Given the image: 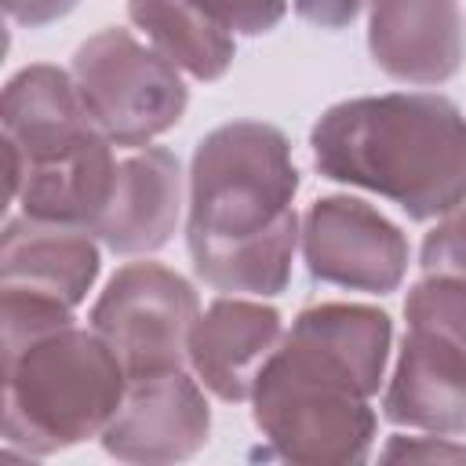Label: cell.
<instances>
[{
	"instance_id": "6da1fadb",
	"label": "cell",
	"mask_w": 466,
	"mask_h": 466,
	"mask_svg": "<svg viewBox=\"0 0 466 466\" xmlns=\"http://www.w3.org/2000/svg\"><path fill=\"white\" fill-rule=\"evenodd\" d=\"M393 324L375 306H306L251 386V415L288 462H364L375 441Z\"/></svg>"
},
{
	"instance_id": "7a4b0ae2",
	"label": "cell",
	"mask_w": 466,
	"mask_h": 466,
	"mask_svg": "<svg viewBox=\"0 0 466 466\" xmlns=\"http://www.w3.org/2000/svg\"><path fill=\"white\" fill-rule=\"evenodd\" d=\"M299 171L280 127L229 120L200 138L189 164L186 248L215 291L269 299L291 280L299 248Z\"/></svg>"
},
{
	"instance_id": "3957f363",
	"label": "cell",
	"mask_w": 466,
	"mask_h": 466,
	"mask_svg": "<svg viewBox=\"0 0 466 466\" xmlns=\"http://www.w3.org/2000/svg\"><path fill=\"white\" fill-rule=\"evenodd\" d=\"M324 178L371 189L408 218L430 222L466 204V116L430 91L346 98L309 131Z\"/></svg>"
},
{
	"instance_id": "277c9868",
	"label": "cell",
	"mask_w": 466,
	"mask_h": 466,
	"mask_svg": "<svg viewBox=\"0 0 466 466\" xmlns=\"http://www.w3.org/2000/svg\"><path fill=\"white\" fill-rule=\"evenodd\" d=\"M124 393L127 371L95 328L62 324L4 342V448L44 459L102 437Z\"/></svg>"
},
{
	"instance_id": "5b68a950",
	"label": "cell",
	"mask_w": 466,
	"mask_h": 466,
	"mask_svg": "<svg viewBox=\"0 0 466 466\" xmlns=\"http://www.w3.org/2000/svg\"><path fill=\"white\" fill-rule=\"evenodd\" d=\"M73 80L102 135L124 149L149 146L171 131L189 106L178 66L116 25L76 47Z\"/></svg>"
},
{
	"instance_id": "8992f818",
	"label": "cell",
	"mask_w": 466,
	"mask_h": 466,
	"mask_svg": "<svg viewBox=\"0 0 466 466\" xmlns=\"http://www.w3.org/2000/svg\"><path fill=\"white\" fill-rule=\"evenodd\" d=\"M197 317L200 302L193 284L160 262L120 266L91 306V328L116 350L127 379L189 364V331Z\"/></svg>"
},
{
	"instance_id": "52a82bcc",
	"label": "cell",
	"mask_w": 466,
	"mask_h": 466,
	"mask_svg": "<svg viewBox=\"0 0 466 466\" xmlns=\"http://www.w3.org/2000/svg\"><path fill=\"white\" fill-rule=\"evenodd\" d=\"M302 258L313 280L346 291L390 295L408 273V237L357 197H320L302 218Z\"/></svg>"
},
{
	"instance_id": "ba28073f",
	"label": "cell",
	"mask_w": 466,
	"mask_h": 466,
	"mask_svg": "<svg viewBox=\"0 0 466 466\" xmlns=\"http://www.w3.org/2000/svg\"><path fill=\"white\" fill-rule=\"evenodd\" d=\"M102 269L95 233L80 226L11 218L0 237V306L73 320Z\"/></svg>"
},
{
	"instance_id": "9c48e42d",
	"label": "cell",
	"mask_w": 466,
	"mask_h": 466,
	"mask_svg": "<svg viewBox=\"0 0 466 466\" xmlns=\"http://www.w3.org/2000/svg\"><path fill=\"white\" fill-rule=\"evenodd\" d=\"M4 153H7V197H18L25 167L62 160L66 153L102 138V127L84 106L73 73L58 66H25L4 87Z\"/></svg>"
},
{
	"instance_id": "30bf717a",
	"label": "cell",
	"mask_w": 466,
	"mask_h": 466,
	"mask_svg": "<svg viewBox=\"0 0 466 466\" xmlns=\"http://www.w3.org/2000/svg\"><path fill=\"white\" fill-rule=\"evenodd\" d=\"M211 408L197 375L164 371L127 379L120 411L102 430V448L124 462H182L208 444Z\"/></svg>"
},
{
	"instance_id": "8fae6325",
	"label": "cell",
	"mask_w": 466,
	"mask_h": 466,
	"mask_svg": "<svg viewBox=\"0 0 466 466\" xmlns=\"http://www.w3.org/2000/svg\"><path fill=\"white\" fill-rule=\"evenodd\" d=\"M368 51L400 84L433 87L451 80L466 58L459 0H371Z\"/></svg>"
},
{
	"instance_id": "7c38bea8",
	"label": "cell",
	"mask_w": 466,
	"mask_h": 466,
	"mask_svg": "<svg viewBox=\"0 0 466 466\" xmlns=\"http://www.w3.org/2000/svg\"><path fill=\"white\" fill-rule=\"evenodd\" d=\"M284 339L280 313L255 299H215L189 331V368L208 393L226 404L251 400L266 357Z\"/></svg>"
},
{
	"instance_id": "4fadbf2b",
	"label": "cell",
	"mask_w": 466,
	"mask_h": 466,
	"mask_svg": "<svg viewBox=\"0 0 466 466\" xmlns=\"http://www.w3.org/2000/svg\"><path fill=\"white\" fill-rule=\"evenodd\" d=\"M182 215V167L164 146H138L116 160L109 204L95 237L116 255H146L171 240Z\"/></svg>"
},
{
	"instance_id": "5bb4252c",
	"label": "cell",
	"mask_w": 466,
	"mask_h": 466,
	"mask_svg": "<svg viewBox=\"0 0 466 466\" xmlns=\"http://www.w3.org/2000/svg\"><path fill=\"white\" fill-rule=\"evenodd\" d=\"M382 415L393 426L419 433L466 437V357L433 342L430 335L404 331Z\"/></svg>"
},
{
	"instance_id": "9a60e30c",
	"label": "cell",
	"mask_w": 466,
	"mask_h": 466,
	"mask_svg": "<svg viewBox=\"0 0 466 466\" xmlns=\"http://www.w3.org/2000/svg\"><path fill=\"white\" fill-rule=\"evenodd\" d=\"M113 178H116V157H113V142L102 135L66 153L62 160L25 167L15 200L22 204V215L36 222L80 226L95 233L109 204Z\"/></svg>"
},
{
	"instance_id": "2e32d148",
	"label": "cell",
	"mask_w": 466,
	"mask_h": 466,
	"mask_svg": "<svg viewBox=\"0 0 466 466\" xmlns=\"http://www.w3.org/2000/svg\"><path fill=\"white\" fill-rule=\"evenodd\" d=\"M127 18L193 80H218L233 66V33L193 0H127Z\"/></svg>"
},
{
	"instance_id": "e0dca14e",
	"label": "cell",
	"mask_w": 466,
	"mask_h": 466,
	"mask_svg": "<svg viewBox=\"0 0 466 466\" xmlns=\"http://www.w3.org/2000/svg\"><path fill=\"white\" fill-rule=\"evenodd\" d=\"M408 328L466 357V280L426 273L404 299Z\"/></svg>"
},
{
	"instance_id": "ac0fdd59",
	"label": "cell",
	"mask_w": 466,
	"mask_h": 466,
	"mask_svg": "<svg viewBox=\"0 0 466 466\" xmlns=\"http://www.w3.org/2000/svg\"><path fill=\"white\" fill-rule=\"evenodd\" d=\"M422 273H444L466 280V204L448 211L422 240Z\"/></svg>"
},
{
	"instance_id": "d6986e66",
	"label": "cell",
	"mask_w": 466,
	"mask_h": 466,
	"mask_svg": "<svg viewBox=\"0 0 466 466\" xmlns=\"http://www.w3.org/2000/svg\"><path fill=\"white\" fill-rule=\"evenodd\" d=\"M193 4L204 7L229 33H244V36H262L277 29L288 11V0H193Z\"/></svg>"
},
{
	"instance_id": "ffe728a7",
	"label": "cell",
	"mask_w": 466,
	"mask_h": 466,
	"mask_svg": "<svg viewBox=\"0 0 466 466\" xmlns=\"http://www.w3.org/2000/svg\"><path fill=\"white\" fill-rule=\"evenodd\" d=\"M386 462H466V444H455L444 433H422V437H390L382 448Z\"/></svg>"
},
{
	"instance_id": "44dd1931",
	"label": "cell",
	"mask_w": 466,
	"mask_h": 466,
	"mask_svg": "<svg viewBox=\"0 0 466 466\" xmlns=\"http://www.w3.org/2000/svg\"><path fill=\"white\" fill-rule=\"evenodd\" d=\"M371 0H295V15L317 29H346Z\"/></svg>"
},
{
	"instance_id": "7402d4cb",
	"label": "cell",
	"mask_w": 466,
	"mask_h": 466,
	"mask_svg": "<svg viewBox=\"0 0 466 466\" xmlns=\"http://www.w3.org/2000/svg\"><path fill=\"white\" fill-rule=\"evenodd\" d=\"M80 0H4V11L11 22L25 25V29H40L51 25L58 18H66Z\"/></svg>"
}]
</instances>
